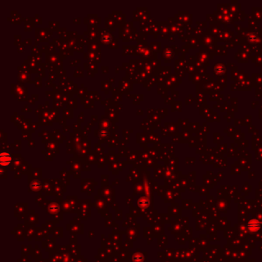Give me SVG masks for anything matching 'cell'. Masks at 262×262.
Returning <instances> with one entry per match:
<instances>
[{"instance_id":"1","label":"cell","mask_w":262,"mask_h":262,"mask_svg":"<svg viewBox=\"0 0 262 262\" xmlns=\"http://www.w3.org/2000/svg\"><path fill=\"white\" fill-rule=\"evenodd\" d=\"M12 161V157L9 152H2L0 155V164L3 167H7Z\"/></svg>"},{"instance_id":"2","label":"cell","mask_w":262,"mask_h":262,"mask_svg":"<svg viewBox=\"0 0 262 262\" xmlns=\"http://www.w3.org/2000/svg\"><path fill=\"white\" fill-rule=\"evenodd\" d=\"M40 188V184L38 181H34V182L32 183L31 184V189L33 191H38Z\"/></svg>"}]
</instances>
